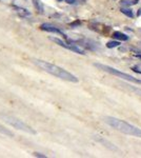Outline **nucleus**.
Listing matches in <instances>:
<instances>
[{
	"label": "nucleus",
	"mask_w": 141,
	"mask_h": 158,
	"mask_svg": "<svg viewBox=\"0 0 141 158\" xmlns=\"http://www.w3.org/2000/svg\"><path fill=\"white\" fill-rule=\"evenodd\" d=\"M34 63L36 65H38L40 69H42L44 72L51 74V75H53V76H56V77L62 79V80L70 81V82H78L79 81L78 78H77L75 75H73L72 73L68 72V71L64 70V69L58 67V65L48 62V61L40 60V59H34Z\"/></svg>",
	"instance_id": "nucleus-1"
},
{
	"label": "nucleus",
	"mask_w": 141,
	"mask_h": 158,
	"mask_svg": "<svg viewBox=\"0 0 141 158\" xmlns=\"http://www.w3.org/2000/svg\"><path fill=\"white\" fill-rule=\"evenodd\" d=\"M94 65L96 68H98L99 70H102V71H104V72H107L110 74H113V75H115V76H118V77L124 79V80H126V81H130V82H133V83H137V85H141L140 79H137V78L133 77V76H131V75H129V74H126V73L120 72V71H118V70H116V69H114V68L109 67V65L101 64V63H94Z\"/></svg>",
	"instance_id": "nucleus-4"
},
{
	"label": "nucleus",
	"mask_w": 141,
	"mask_h": 158,
	"mask_svg": "<svg viewBox=\"0 0 141 158\" xmlns=\"http://www.w3.org/2000/svg\"><path fill=\"white\" fill-rule=\"evenodd\" d=\"M113 37L119 40H123V41L129 40V36H126L125 34H122V33H120V32H115L114 34H113Z\"/></svg>",
	"instance_id": "nucleus-9"
},
{
	"label": "nucleus",
	"mask_w": 141,
	"mask_h": 158,
	"mask_svg": "<svg viewBox=\"0 0 141 158\" xmlns=\"http://www.w3.org/2000/svg\"><path fill=\"white\" fill-rule=\"evenodd\" d=\"M139 0H121V4L123 6H135L138 3Z\"/></svg>",
	"instance_id": "nucleus-10"
},
{
	"label": "nucleus",
	"mask_w": 141,
	"mask_h": 158,
	"mask_svg": "<svg viewBox=\"0 0 141 158\" xmlns=\"http://www.w3.org/2000/svg\"><path fill=\"white\" fill-rule=\"evenodd\" d=\"M125 86H126L127 89H130V90H132L133 92H135V93H137L138 95H140V96H141V90H140V89H138V88H134V86L129 85H126Z\"/></svg>",
	"instance_id": "nucleus-14"
},
{
	"label": "nucleus",
	"mask_w": 141,
	"mask_h": 158,
	"mask_svg": "<svg viewBox=\"0 0 141 158\" xmlns=\"http://www.w3.org/2000/svg\"><path fill=\"white\" fill-rule=\"evenodd\" d=\"M34 156H36V157H41V158H44V157H47L45 155H43V154H41V153H34Z\"/></svg>",
	"instance_id": "nucleus-15"
},
{
	"label": "nucleus",
	"mask_w": 141,
	"mask_h": 158,
	"mask_svg": "<svg viewBox=\"0 0 141 158\" xmlns=\"http://www.w3.org/2000/svg\"><path fill=\"white\" fill-rule=\"evenodd\" d=\"M40 27H41V30L45 31V32L55 33V34H60V35H62V36H65V35L63 34V33L61 32L60 30L57 29L56 27H54V25L50 24V23H43V24L40 25Z\"/></svg>",
	"instance_id": "nucleus-6"
},
{
	"label": "nucleus",
	"mask_w": 141,
	"mask_h": 158,
	"mask_svg": "<svg viewBox=\"0 0 141 158\" xmlns=\"http://www.w3.org/2000/svg\"><path fill=\"white\" fill-rule=\"evenodd\" d=\"M33 3H34L35 7L37 9V11L40 13V14H42L43 11H44V6H43V3L40 0H33Z\"/></svg>",
	"instance_id": "nucleus-8"
},
{
	"label": "nucleus",
	"mask_w": 141,
	"mask_h": 158,
	"mask_svg": "<svg viewBox=\"0 0 141 158\" xmlns=\"http://www.w3.org/2000/svg\"><path fill=\"white\" fill-rule=\"evenodd\" d=\"M139 49H140V51H141V42L139 43Z\"/></svg>",
	"instance_id": "nucleus-18"
},
{
	"label": "nucleus",
	"mask_w": 141,
	"mask_h": 158,
	"mask_svg": "<svg viewBox=\"0 0 141 158\" xmlns=\"http://www.w3.org/2000/svg\"><path fill=\"white\" fill-rule=\"evenodd\" d=\"M0 133L3 134V135H6V136H10V137H13L14 136V134L12 133L10 130H7L6 128H3L2 126H0Z\"/></svg>",
	"instance_id": "nucleus-12"
},
{
	"label": "nucleus",
	"mask_w": 141,
	"mask_h": 158,
	"mask_svg": "<svg viewBox=\"0 0 141 158\" xmlns=\"http://www.w3.org/2000/svg\"><path fill=\"white\" fill-rule=\"evenodd\" d=\"M120 45V42L119 41H110L106 43V47L109 48V49H113V48H117Z\"/></svg>",
	"instance_id": "nucleus-13"
},
{
	"label": "nucleus",
	"mask_w": 141,
	"mask_h": 158,
	"mask_svg": "<svg viewBox=\"0 0 141 158\" xmlns=\"http://www.w3.org/2000/svg\"><path fill=\"white\" fill-rule=\"evenodd\" d=\"M0 118H1L4 122H6L7 124H10L11 127H13V128L20 130V131H24L30 134H36L34 129H32L29 124H27L25 122L16 118V117L11 116V115H6V114H0Z\"/></svg>",
	"instance_id": "nucleus-3"
},
{
	"label": "nucleus",
	"mask_w": 141,
	"mask_h": 158,
	"mask_svg": "<svg viewBox=\"0 0 141 158\" xmlns=\"http://www.w3.org/2000/svg\"><path fill=\"white\" fill-rule=\"evenodd\" d=\"M51 40L54 41V42H56L58 45H60V47L64 48V49H68V50H70V51H73V52L77 53V54H81V55L85 54L84 50H82L81 48H79L77 44H73V43H66L64 41H62L61 39H58V38H54V37L51 38Z\"/></svg>",
	"instance_id": "nucleus-5"
},
{
	"label": "nucleus",
	"mask_w": 141,
	"mask_h": 158,
	"mask_svg": "<svg viewBox=\"0 0 141 158\" xmlns=\"http://www.w3.org/2000/svg\"><path fill=\"white\" fill-rule=\"evenodd\" d=\"M97 140H98L100 143L104 144V147H106V148H109L110 150H112V151H119V150H118V148L115 147V144L111 143V142H109L106 139H103V138H97Z\"/></svg>",
	"instance_id": "nucleus-7"
},
{
	"label": "nucleus",
	"mask_w": 141,
	"mask_h": 158,
	"mask_svg": "<svg viewBox=\"0 0 141 158\" xmlns=\"http://www.w3.org/2000/svg\"><path fill=\"white\" fill-rule=\"evenodd\" d=\"M60 1H62V0H60Z\"/></svg>",
	"instance_id": "nucleus-19"
},
{
	"label": "nucleus",
	"mask_w": 141,
	"mask_h": 158,
	"mask_svg": "<svg viewBox=\"0 0 141 158\" xmlns=\"http://www.w3.org/2000/svg\"><path fill=\"white\" fill-rule=\"evenodd\" d=\"M66 3L68 4H75L76 3V0H65Z\"/></svg>",
	"instance_id": "nucleus-16"
},
{
	"label": "nucleus",
	"mask_w": 141,
	"mask_h": 158,
	"mask_svg": "<svg viewBox=\"0 0 141 158\" xmlns=\"http://www.w3.org/2000/svg\"><path fill=\"white\" fill-rule=\"evenodd\" d=\"M141 15V10H139V12H138V16H140Z\"/></svg>",
	"instance_id": "nucleus-17"
},
{
	"label": "nucleus",
	"mask_w": 141,
	"mask_h": 158,
	"mask_svg": "<svg viewBox=\"0 0 141 158\" xmlns=\"http://www.w3.org/2000/svg\"><path fill=\"white\" fill-rule=\"evenodd\" d=\"M104 120H106V122L109 126H111L112 128L121 132V133L132 135V136L141 138V129L137 128V127L132 126V124L127 123V122H125L123 120H120V119H117L115 117H111V116H106L104 118Z\"/></svg>",
	"instance_id": "nucleus-2"
},
{
	"label": "nucleus",
	"mask_w": 141,
	"mask_h": 158,
	"mask_svg": "<svg viewBox=\"0 0 141 158\" xmlns=\"http://www.w3.org/2000/svg\"><path fill=\"white\" fill-rule=\"evenodd\" d=\"M121 13L122 14H124L125 16H127V17H130V18H133L134 17V14H133V11L131 9H127V7H122L121 10Z\"/></svg>",
	"instance_id": "nucleus-11"
}]
</instances>
